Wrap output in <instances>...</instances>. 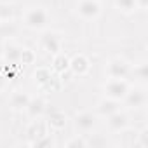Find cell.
Listing matches in <instances>:
<instances>
[{
  "mask_svg": "<svg viewBox=\"0 0 148 148\" xmlns=\"http://www.w3.org/2000/svg\"><path fill=\"white\" fill-rule=\"evenodd\" d=\"M49 12L45 7H28L26 12L23 14V25L28 28V30H44L47 25H49Z\"/></svg>",
  "mask_w": 148,
  "mask_h": 148,
  "instance_id": "cell-1",
  "label": "cell"
},
{
  "mask_svg": "<svg viewBox=\"0 0 148 148\" xmlns=\"http://www.w3.org/2000/svg\"><path fill=\"white\" fill-rule=\"evenodd\" d=\"M129 87H131V82L127 79H112V77H108V80L103 86V92H105L106 98L122 101L124 96L127 94Z\"/></svg>",
  "mask_w": 148,
  "mask_h": 148,
  "instance_id": "cell-2",
  "label": "cell"
},
{
  "mask_svg": "<svg viewBox=\"0 0 148 148\" xmlns=\"http://www.w3.org/2000/svg\"><path fill=\"white\" fill-rule=\"evenodd\" d=\"M131 71V63L125 61L124 58H113L112 61H108L106 66V75L112 79H127Z\"/></svg>",
  "mask_w": 148,
  "mask_h": 148,
  "instance_id": "cell-3",
  "label": "cell"
},
{
  "mask_svg": "<svg viewBox=\"0 0 148 148\" xmlns=\"http://www.w3.org/2000/svg\"><path fill=\"white\" fill-rule=\"evenodd\" d=\"M40 47L42 51H45L47 54L54 56L56 52L61 51L63 47V38L58 32H44L40 37Z\"/></svg>",
  "mask_w": 148,
  "mask_h": 148,
  "instance_id": "cell-4",
  "label": "cell"
},
{
  "mask_svg": "<svg viewBox=\"0 0 148 148\" xmlns=\"http://www.w3.org/2000/svg\"><path fill=\"white\" fill-rule=\"evenodd\" d=\"M77 14L82 19L92 21V19L99 18V14H101V4L98 2V0H80V2L77 4Z\"/></svg>",
  "mask_w": 148,
  "mask_h": 148,
  "instance_id": "cell-5",
  "label": "cell"
},
{
  "mask_svg": "<svg viewBox=\"0 0 148 148\" xmlns=\"http://www.w3.org/2000/svg\"><path fill=\"white\" fill-rule=\"evenodd\" d=\"M146 91L143 89V87H129V91H127V94L124 96V105L127 106V108H132V110H138V108H141V106H145L146 105Z\"/></svg>",
  "mask_w": 148,
  "mask_h": 148,
  "instance_id": "cell-6",
  "label": "cell"
},
{
  "mask_svg": "<svg viewBox=\"0 0 148 148\" xmlns=\"http://www.w3.org/2000/svg\"><path fill=\"white\" fill-rule=\"evenodd\" d=\"M89 70H91V59L86 54L79 52V54L73 56V58H70V73H73L75 77L87 75Z\"/></svg>",
  "mask_w": 148,
  "mask_h": 148,
  "instance_id": "cell-7",
  "label": "cell"
},
{
  "mask_svg": "<svg viewBox=\"0 0 148 148\" xmlns=\"http://www.w3.org/2000/svg\"><path fill=\"white\" fill-rule=\"evenodd\" d=\"M45 112H47L45 122H47L51 131H61V129L66 127V115H64V112H61L58 108H45Z\"/></svg>",
  "mask_w": 148,
  "mask_h": 148,
  "instance_id": "cell-8",
  "label": "cell"
},
{
  "mask_svg": "<svg viewBox=\"0 0 148 148\" xmlns=\"http://www.w3.org/2000/svg\"><path fill=\"white\" fill-rule=\"evenodd\" d=\"M45 108H47V103L42 96H35V98H30L26 108H25V113L30 117V119H40L44 113H45Z\"/></svg>",
  "mask_w": 148,
  "mask_h": 148,
  "instance_id": "cell-9",
  "label": "cell"
},
{
  "mask_svg": "<svg viewBox=\"0 0 148 148\" xmlns=\"http://www.w3.org/2000/svg\"><path fill=\"white\" fill-rule=\"evenodd\" d=\"M106 125L112 132H120L122 129H125L129 125V117H127V113L117 110V112H113L112 115L106 117Z\"/></svg>",
  "mask_w": 148,
  "mask_h": 148,
  "instance_id": "cell-10",
  "label": "cell"
},
{
  "mask_svg": "<svg viewBox=\"0 0 148 148\" xmlns=\"http://www.w3.org/2000/svg\"><path fill=\"white\" fill-rule=\"evenodd\" d=\"M73 122H75V127L79 131L87 132V131H91L96 125V113H92V112H80V113L75 115Z\"/></svg>",
  "mask_w": 148,
  "mask_h": 148,
  "instance_id": "cell-11",
  "label": "cell"
},
{
  "mask_svg": "<svg viewBox=\"0 0 148 148\" xmlns=\"http://www.w3.org/2000/svg\"><path fill=\"white\" fill-rule=\"evenodd\" d=\"M21 51L23 47L12 40H7L2 47V58L5 59V63H19V58H21Z\"/></svg>",
  "mask_w": 148,
  "mask_h": 148,
  "instance_id": "cell-12",
  "label": "cell"
},
{
  "mask_svg": "<svg viewBox=\"0 0 148 148\" xmlns=\"http://www.w3.org/2000/svg\"><path fill=\"white\" fill-rule=\"evenodd\" d=\"M49 125H47V122L45 120H38V119H35L30 125H28V129H26V134H28V143H32V141H35L37 138H40V136H45V134H49Z\"/></svg>",
  "mask_w": 148,
  "mask_h": 148,
  "instance_id": "cell-13",
  "label": "cell"
},
{
  "mask_svg": "<svg viewBox=\"0 0 148 148\" xmlns=\"http://www.w3.org/2000/svg\"><path fill=\"white\" fill-rule=\"evenodd\" d=\"M51 70L56 73V75H61V73L70 70V56L63 51L56 52L52 56V63H51Z\"/></svg>",
  "mask_w": 148,
  "mask_h": 148,
  "instance_id": "cell-14",
  "label": "cell"
},
{
  "mask_svg": "<svg viewBox=\"0 0 148 148\" xmlns=\"http://www.w3.org/2000/svg\"><path fill=\"white\" fill-rule=\"evenodd\" d=\"M30 98H32V96H30L28 92H25V91H14V92L11 94V98H9V106H11V110H12V112H25V108H26Z\"/></svg>",
  "mask_w": 148,
  "mask_h": 148,
  "instance_id": "cell-15",
  "label": "cell"
},
{
  "mask_svg": "<svg viewBox=\"0 0 148 148\" xmlns=\"http://www.w3.org/2000/svg\"><path fill=\"white\" fill-rule=\"evenodd\" d=\"M117 110H120V101H117V99H112V98H103L99 103H98V106H96V113L98 115H101V117H108V115H112L113 112H117Z\"/></svg>",
  "mask_w": 148,
  "mask_h": 148,
  "instance_id": "cell-16",
  "label": "cell"
},
{
  "mask_svg": "<svg viewBox=\"0 0 148 148\" xmlns=\"http://www.w3.org/2000/svg\"><path fill=\"white\" fill-rule=\"evenodd\" d=\"M52 77H54V71L51 68H47V66H38L35 70V73H33V80H35V84L38 87H44Z\"/></svg>",
  "mask_w": 148,
  "mask_h": 148,
  "instance_id": "cell-17",
  "label": "cell"
},
{
  "mask_svg": "<svg viewBox=\"0 0 148 148\" xmlns=\"http://www.w3.org/2000/svg\"><path fill=\"white\" fill-rule=\"evenodd\" d=\"M129 75H132L134 79H138L141 84H146L148 80V64L145 61L138 63V64H131V71H129Z\"/></svg>",
  "mask_w": 148,
  "mask_h": 148,
  "instance_id": "cell-18",
  "label": "cell"
},
{
  "mask_svg": "<svg viewBox=\"0 0 148 148\" xmlns=\"http://www.w3.org/2000/svg\"><path fill=\"white\" fill-rule=\"evenodd\" d=\"M18 28L12 23V19H5V21H0V38H12L16 35Z\"/></svg>",
  "mask_w": 148,
  "mask_h": 148,
  "instance_id": "cell-19",
  "label": "cell"
},
{
  "mask_svg": "<svg viewBox=\"0 0 148 148\" xmlns=\"http://www.w3.org/2000/svg\"><path fill=\"white\" fill-rule=\"evenodd\" d=\"M119 134L122 136V145H124V146H132V145H136V139H138V129H132V127L127 125V127L122 129Z\"/></svg>",
  "mask_w": 148,
  "mask_h": 148,
  "instance_id": "cell-20",
  "label": "cell"
},
{
  "mask_svg": "<svg viewBox=\"0 0 148 148\" xmlns=\"http://www.w3.org/2000/svg\"><path fill=\"white\" fill-rule=\"evenodd\" d=\"M115 9L122 14H132L136 11V0H113Z\"/></svg>",
  "mask_w": 148,
  "mask_h": 148,
  "instance_id": "cell-21",
  "label": "cell"
},
{
  "mask_svg": "<svg viewBox=\"0 0 148 148\" xmlns=\"http://www.w3.org/2000/svg\"><path fill=\"white\" fill-rule=\"evenodd\" d=\"M64 146H66V148H87V146H89V139L84 138L82 134H80V136H73V138H70V139L66 141Z\"/></svg>",
  "mask_w": 148,
  "mask_h": 148,
  "instance_id": "cell-22",
  "label": "cell"
},
{
  "mask_svg": "<svg viewBox=\"0 0 148 148\" xmlns=\"http://www.w3.org/2000/svg\"><path fill=\"white\" fill-rule=\"evenodd\" d=\"M35 59H37L35 51H32V49H28V47H23L21 58H19V64H21V66H28V64H33Z\"/></svg>",
  "mask_w": 148,
  "mask_h": 148,
  "instance_id": "cell-23",
  "label": "cell"
},
{
  "mask_svg": "<svg viewBox=\"0 0 148 148\" xmlns=\"http://www.w3.org/2000/svg\"><path fill=\"white\" fill-rule=\"evenodd\" d=\"M28 145L30 146H35V148H51L54 145V141H52L51 134H45V136H40V138H37L35 141H32Z\"/></svg>",
  "mask_w": 148,
  "mask_h": 148,
  "instance_id": "cell-24",
  "label": "cell"
},
{
  "mask_svg": "<svg viewBox=\"0 0 148 148\" xmlns=\"http://www.w3.org/2000/svg\"><path fill=\"white\" fill-rule=\"evenodd\" d=\"M136 145L141 146V148H146V146H148V127L138 129V139H136Z\"/></svg>",
  "mask_w": 148,
  "mask_h": 148,
  "instance_id": "cell-25",
  "label": "cell"
},
{
  "mask_svg": "<svg viewBox=\"0 0 148 148\" xmlns=\"http://www.w3.org/2000/svg\"><path fill=\"white\" fill-rule=\"evenodd\" d=\"M5 19H12V11L9 5L0 4V21H5Z\"/></svg>",
  "mask_w": 148,
  "mask_h": 148,
  "instance_id": "cell-26",
  "label": "cell"
},
{
  "mask_svg": "<svg viewBox=\"0 0 148 148\" xmlns=\"http://www.w3.org/2000/svg\"><path fill=\"white\" fill-rule=\"evenodd\" d=\"M146 7H148V0H136V9L146 11Z\"/></svg>",
  "mask_w": 148,
  "mask_h": 148,
  "instance_id": "cell-27",
  "label": "cell"
},
{
  "mask_svg": "<svg viewBox=\"0 0 148 148\" xmlns=\"http://www.w3.org/2000/svg\"><path fill=\"white\" fill-rule=\"evenodd\" d=\"M5 87H7V80H5L4 75H0V94L5 91Z\"/></svg>",
  "mask_w": 148,
  "mask_h": 148,
  "instance_id": "cell-28",
  "label": "cell"
},
{
  "mask_svg": "<svg viewBox=\"0 0 148 148\" xmlns=\"http://www.w3.org/2000/svg\"><path fill=\"white\" fill-rule=\"evenodd\" d=\"M2 47H4V45H2V44H0V58H2Z\"/></svg>",
  "mask_w": 148,
  "mask_h": 148,
  "instance_id": "cell-29",
  "label": "cell"
}]
</instances>
